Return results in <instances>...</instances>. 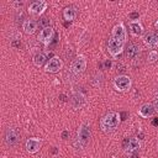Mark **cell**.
<instances>
[{"label": "cell", "mask_w": 158, "mask_h": 158, "mask_svg": "<svg viewBox=\"0 0 158 158\" xmlns=\"http://www.w3.org/2000/svg\"><path fill=\"white\" fill-rule=\"evenodd\" d=\"M72 104H73V106H74L75 109H79V107H81V106L85 104V99H84V96H81L80 94H75V95L73 96V99H72Z\"/></svg>", "instance_id": "e0dca14e"}, {"label": "cell", "mask_w": 158, "mask_h": 158, "mask_svg": "<svg viewBox=\"0 0 158 158\" xmlns=\"http://www.w3.org/2000/svg\"><path fill=\"white\" fill-rule=\"evenodd\" d=\"M105 65H106L107 68H110V65H111V62H110V60H106V63H105Z\"/></svg>", "instance_id": "83f0119b"}, {"label": "cell", "mask_w": 158, "mask_h": 158, "mask_svg": "<svg viewBox=\"0 0 158 158\" xmlns=\"http://www.w3.org/2000/svg\"><path fill=\"white\" fill-rule=\"evenodd\" d=\"M127 117V112H121V120H126Z\"/></svg>", "instance_id": "d4e9b609"}, {"label": "cell", "mask_w": 158, "mask_h": 158, "mask_svg": "<svg viewBox=\"0 0 158 158\" xmlns=\"http://www.w3.org/2000/svg\"><path fill=\"white\" fill-rule=\"evenodd\" d=\"M68 136H69V132H68V131H63V132H62V138H63V139H67Z\"/></svg>", "instance_id": "603a6c76"}, {"label": "cell", "mask_w": 158, "mask_h": 158, "mask_svg": "<svg viewBox=\"0 0 158 158\" xmlns=\"http://www.w3.org/2000/svg\"><path fill=\"white\" fill-rule=\"evenodd\" d=\"M14 5H15V6H16V7H21V6H22V5H23V2H15V4H14Z\"/></svg>", "instance_id": "4316f807"}, {"label": "cell", "mask_w": 158, "mask_h": 158, "mask_svg": "<svg viewBox=\"0 0 158 158\" xmlns=\"http://www.w3.org/2000/svg\"><path fill=\"white\" fill-rule=\"evenodd\" d=\"M138 17H139V14L138 12H131L130 14V19L131 20H137Z\"/></svg>", "instance_id": "7402d4cb"}, {"label": "cell", "mask_w": 158, "mask_h": 158, "mask_svg": "<svg viewBox=\"0 0 158 158\" xmlns=\"http://www.w3.org/2000/svg\"><path fill=\"white\" fill-rule=\"evenodd\" d=\"M153 107H154V110H157V111H158V99H156V100H154V102H153Z\"/></svg>", "instance_id": "cb8c5ba5"}, {"label": "cell", "mask_w": 158, "mask_h": 158, "mask_svg": "<svg viewBox=\"0 0 158 158\" xmlns=\"http://www.w3.org/2000/svg\"><path fill=\"white\" fill-rule=\"evenodd\" d=\"M60 100H62V101H65V100H67L65 95H63V94H62V95H60Z\"/></svg>", "instance_id": "f1b7e54d"}, {"label": "cell", "mask_w": 158, "mask_h": 158, "mask_svg": "<svg viewBox=\"0 0 158 158\" xmlns=\"http://www.w3.org/2000/svg\"><path fill=\"white\" fill-rule=\"evenodd\" d=\"M46 60H47V58H46V56L43 53H37L33 57V63H35L36 67H42L46 63Z\"/></svg>", "instance_id": "ac0fdd59"}, {"label": "cell", "mask_w": 158, "mask_h": 158, "mask_svg": "<svg viewBox=\"0 0 158 158\" xmlns=\"http://www.w3.org/2000/svg\"><path fill=\"white\" fill-rule=\"evenodd\" d=\"M114 85H115V88H116L117 90L125 91V90H127V89L130 88V85H131V79H130L128 77H126V75L117 77V78H115V80H114Z\"/></svg>", "instance_id": "5b68a950"}, {"label": "cell", "mask_w": 158, "mask_h": 158, "mask_svg": "<svg viewBox=\"0 0 158 158\" xmlns=\"http://www.w3.org/2000/svg\"><path fill=\"white\" fill-rule=\"evenodd\" d=\"M157 59H158V53L156 51H151L148 53V62L149 63H154Z\"/></svg>", "instance_id": "ffe728a7"}, {"label": "cell", "mask_w": 158, "mask_h": 158, "mask_svg": "<svg viewBox=\"0 0 158 158\" xmlns=\"http://www.w3.org/2000/svg\"><path fill=\"white\" fill-rule=\"evenodd\" d=\"M130 28H131V31H132V33L133 35H136V36H139L141 33H142V25L141 23H138V22H131L130 23Z\"/></svg>", "instance_id": "d6986e66"}, {"label": "cell", "mask_w": 158, "mask_h": 158, "mask_svg": "<svg viewBox=\"0 0 158 158\" xmlns=\"http://www.w3.org/2000/svg\"><path fill=\"white\" fill-rule=\"evenodd\" d=\"M152 125L153 126H158V118H153L152 120Z\"/></svg>", "instance_id": "484cf974"}, {"label": "cell", "mask_w": 158, "mask_h": 158, "mask_svg": "<svg viewBox=\"0 0 158 158\" xmlns=\"http://www.w3.org/2000/svg\"><path fill=\"white\" fill-rule=\"evenodd\" d=\"M153 114H154V107L151 104H144L139 109V115L142 117H151Z\"/></svg>", "instance_id": "2e32d148"}, {"label": "cell", "mask_w": 158, "mask_h": 158, "mask_svg": "<svg viewBox=\"0 0 158 158\" xmlns=\"http://www.w3.org/2000/svg\"><path fill=\"white\" fill-rule=\"evenodd\" d=\"M62 68V60L58 57H53L52 59H49L48 64L46 65V72L48 73H56Z\"/></svg>", "instance_id": "30bf717a"}, {"label": "cell", "mask_w": 158, "mask_h": 158, "mask_svg": "<svg viewBox=\"0 0 158 158\" xmlns=\"http://www.w3.org/2000/svg\"><path fill=\"white\" fill-rule=\"evenodd\" d=\"M154 26H156V27H157V28H158V20H157V21H156V22H154Z\"/></svg>", "instance_id": "f546056e"}, {"label": "cell", "mask_w": 158, "mask_h": 158, "mask_svg": "<svg viewBox=\"0 0 158 158\" xmlns=\"http://www.w3.org/2000/svg\"><path fill=\"white\" fill-rule=\"evenodd\" d=\"M120 115L117 112H109L100 120V126L104 132H112L118 126Z\"/></svg>", "instance_id": "7a4b0ae2"}, {"label": "cell", "mask_w": 158, "mask_h": 158, "mask_svg": "<svg viewBox=\"0 0 158 158\" xmlns=\"http://www.w3.org/2000/svg\"><path fill=\"white\" fill-rule=\"evenodd\" d=\"M125 40H126V30L122 25H117L114 27L112 30V37L109 41V52L112 56H117L121 53V51L123 49V44H125Z\"/></svg>", "instance_id": "6da1fadb"}, {"label": "cell", "mask_w": 158, "mask_h": 158, "mask_svg": "<svg viewBox=\"0 0 158 158\" xmlns=\"http://www.w3.org/2000/svg\"><path fill=\"white\" fill-rule=\"evenodd\" d=\"M123 147L126 148V151H127L128 153H133V152H136V151L139 148V142H138L137 138L131 137V138H127V139L123 142Z\"/></svg>", "instance_id": "7c38bea8"}, {"label": "cell", "mask_w": 158, "mask_h": 158, "mask_svg": "<svg viewBox=\"0 0 158 158\" xmlns=\"http://www.w3.org/2000/svg\"><path fill=\"white\" fill-rule=\"evenodd\" d=\"M19 141V132L15 128H7L5 132V142L7 146H14Z\"/></svg>", "instance_id": "52a82bcc"}, {"label": "cell", "mask_w": 158, "mask_h": 158, "mask_svg": "<svg viewBox=\"0 0 158 158\" xmlns=\"http://www.w3.org/2000/svg\"><path fill=\"white\" fill-rule=\"evenodd\" d=\"M85 67H86V62H85L84 57H78V58H75L72 62V64H70V72L73 74H80V73L84 72Z\"/></svg>", "instance_id": "277c9868"}, {"label": "cell", "mask_w": 158, "mask_h": 158, "mask_svg": "<svg viewBox=\"0 0 158 158\" xmlns=\"http://www.w3.org/2000/svg\"><path fill=\"white\" fill-rule=\"evenodd\" d=\"M138 54H139V47H138V44H136L133 42L128 43V46L126 48V56L130 59H135V58H137Z\"/></svg>", "instance_id": "5bb4252c"}, {"label": "cell", "mask_w": 158, "mask_h": 158, "mask_svg": "<svg viewBox=\"0 0 158 158\" xmlns=\"http://www.w3.org/2000/svg\"><path fill=\"white\" fill-rule=\"evenodd\" d=\"M90 126L88 123H83L80 125L79 130H78V137L77 141L79 143V147H85L90 139Z\"/></svg>", "instance_id": "3957f363"}, {"label": "cell", "mask_w": 158, "mask_h": 158, "mask_svg": "<svg viewBox=\"0 0 158 158\" xmlns=\"http://www.w3.org/2000/svg\"><path fill=\"white\" fill-rule=\"evenodd\" d=\"M46 7H47V2H46V1H42V0H40V1H33V2L30 4L28 11H30L31 14L40 15V14H42V12L46 10Z\"/></svg>", "instance_id": "ba28073f"}, {"label": "cell", "mask_w": 158, "mask_h": 158, "mask_svg": "<svg viewBox=\"0 0 158 158\" xmlns=\"http://www.w3.org/2000/svg\"><path fill=\"white\" fill-rule=\"evenodd\" d=\"M41 147V141L38 138H28L26 141V149L30 153H36Z\"/></svg>", "instance_id": "4fadbf2b"}, {"label": "cell", "mask_w": 158, "mask_h": 158, "mask_svg": "<svg viewBox=\"0 0 158 158\" xmlns=\"http://www.w3.org/2000/svg\"><path fill=\"white\" fill-rule=\"evenodd\" d=\"M75 16H77V9L74 6H67L63 10V17H64V20H67V21L70 22V21H73L75 19Z\"/></svg>", "instance_id": "9a60e30c"}, {"label": "cell", "mask_w": 158, "mask_h": 158, "mask_svg": "<svg viewBox=\"0 0 158 158\" xmlns=\"http://www.w3.org/2000/svg\"><path fill=\"white\" fill-rule=\"evenodd\" d=\"M38 26H40V27H42V30H43V28H46V27H49V20H48V19H46V17L41 19V20H40V22H38Z\"/></svg>", "instance_id": "44dd1931"}, {"label": "cell", "mask_w": 158, "mask_h": 158, "mask_svg": "<svg viewBox=\"0 0 158 158\" xmlns=\"http://www.w3.org/2000/svg\"><path fill=\"white\" fill-rule=\"evenodd\" d=\"M143 42L149 48H157L158 47V33L152 32V31L146 32L143 36Z\"/></svg>", "instance_id": "8992f818"}, {"label": "cell", "mask_w": 158, "mask_h": 158, "mask_svg": "<svg viewBox=\"0 0 158 158\" xmlns=\"http://www.w3.org/2000/svg\"><path fill=\"white\" fill-rule=\"evenodd\" d=\"M38 22L33 19H26V21L22 23V30L25 31V33L27 35H32L36 30H37Z\"/></svg>", "instance_id": "8fae6325"}, {"label": "cell", "mask_w": 158, "mask_h": 158, "mask_svg": "<svg viewBox=\"0 0 158 158\" xmlns=\"http://www.w3.org/2000/svg\"><path fill=\"white\" fill-rule=\"evenodd\" d=\"M53 36H54V31H53V28L49 26V27L43 28V30L40 32V35H38V41L43 42L44 44H48V43L52 41Z\"/></svg>", "instance_id": "9c48e42d"}]
</instances>
